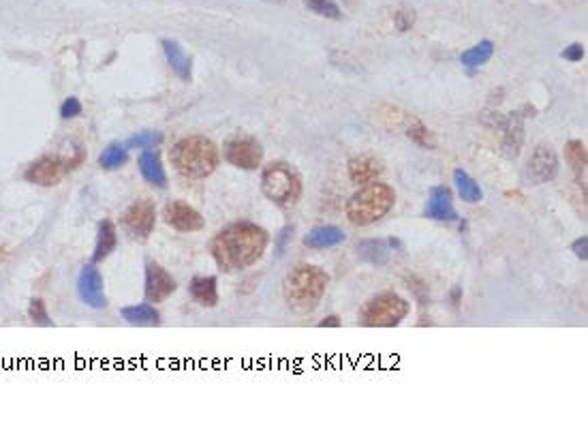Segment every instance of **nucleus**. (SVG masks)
Returning a JSON list of instances; mask_svg holds the SVG:
<instances>
[{
    "instance_id": "23",
    "label": "nucleus",
    "mask_w": 588,
    "mask_h": 426,
    "mask_svg": "<svg viewBox=\"0 0 588 426\" xmlns=\"http://www.w3.org/2000/svg\"><path fill=\"white\" fill-rule=\"evenodd\" d=\"M120 315H122L124 322L131 324V326H158L160 324V315L150 303L124 307L120 311Z\"/></svg>"
},
{
    "instance_id": "19",
    "label": "nucleus",
    "mask_w": 588,
    "mask_h": 426,
    "mask_svg": "<svg viewBox=\"0 0 588 426\" xmlns=\"http://www.w3.org/2000/svg\"><path fill=\"white\" fill-rule=\"evenodd\" d=\"M118 246V229L112 221H101L97 232V246L93 253V263H101L103 259L110 257Z\"/></svg>"
},
{
    "instance_id": "5",
    "label": "nucleus",
    "mask_w": 588,
    "mask_h": 426,
    "mask_svg": "<svg viewBox=\"0 0 588 426\" xmlns=\"http://www.w3.org/2000/svg\"><path fill=\"white\" fill-rule=\"evenodd\" d=\"M411 305L396 292H381L368 298L360 309L358 322L366 328H394L406 319Z\"/></svg>"
},
{
    "instance_id": "29",
    "label": "nucleus",
    "mask_w": 588,
    "mask_h": 426,
    "mask_svg": "<svg viewBox=\"0 0 588 426\" xmlns=\"http://www.w3.org/2000/svg\"><path fill=\"white\" fill-rule=\"evenodd\" d=\"M304 5L321 17H330V20H341L343 17V11L336 5V0H304Z\"/></svg>"
},
{
    "instance_id": "33",
    "label": "nucleus",
    "mask_w": 588,
    "mask_h": 426,
    "mask_svg": "<svg viewBox=\"0 0 588 426\" xmlns=\"http://www.w3.org/2000/svg\"><path fill=\"white\" fill-rule=\"evenodd\" d=\"M408 289L413 292V296H415V300L417 303L424 307L428 300H430V294H428V285L426 283L421 281V279H417V276H411L408 279Z\"/></svg>"
},
{
    "instance_id": "20",
    "label": "nucleus",
    "mask_w": 588,
    "mask_h": 426,
    "mask_svg": "<svg viewBox=\"0 0 588 426\" xmlns=\"http://www.w3.org/2000/svg\"><path fill=\"white\" fill-rule=\"evenodd\" d=\"M505 137H503V152L509 158H515L522 148V139H524V124H522V116L518 112H511V116L505 122Z\"/></svg>"
},
{
    "instance_id": "25",
    "label": "nucleus",
    "mask_w": 588,
    "mask_h": 426,
    "mask_svg": "<svg viewBox=\"0 0 588 426\" xmlns=\"http://www.w3.org/2000/svg\"><path fill=\"white\" fill-rule=\"evenodd\" d=\"M565 161L572 167V171L578 176V178H584L586 174V165H588V150L582 139H572L565 144Z\"/></svg>"
},
{
    "instance_id": "4",
    "label": "nucleus",
    "mask_w": 588,
    "mask_h": 426,
    "mask_svg": "<svg viewBox=\"0 0 588 426\" xmlns=\"http://www.w3.org/2000/svg\"><path fill=\"white\" fill-rule=\"evenodd\" d=\"M394 204H396V191L385 182L374 180L362 185L360 191H355L351 195V200L347 202V219L353 225L366 227L381 221L394 208Z\"/></svg>"
},
{
    "instance_id": "32",
    "label": "nucleus",
    "mask_w": 588,
    "mask_h": 426,
    "mask_svg": "<svg viewBox=\"0 0 588 426\" xmlns=\"http://www.w3.org/2000/svg\"><path fill=\"white\" fill-rule=\"evenodd\" d=\"M394 24H396V28H398L400 32L411 30V28H413V24H415V11H413V9H408V7L398 9V11H396V15H394Z\"/></svg>"
},
{
    "instance_id": "35",
    "label": "nucleus",
    "mask_w": 588,
    "mask_h": 426,
    "mask_svg": "<svg viewBox=\"0 0 588 426\" xmlns=\"http://www.w3.org/2000/svg\"><path fill=\"white\" fill-rule=\"evenodd\" d=\"M82 101L77 99V97H69V99H64V103L60 105V116L64 118V120H69V118H75V116H79L82 114Z\"/></svg>"
},
{
    "instance_id": "30",
    "label": "nucleus",
    "mask_w": 588,
    "mask_h": 426,
    "mask_svg": "<svg viewBox=\"0 0 588 426\" xmlns=\"http://www.w3.org/2000/svg\"><path fill=\"white\" fill-rule=\"evenodd\" d=\"M406 135H408V139H411V141H415L419 148H434V144H437L432 133L428 131V127H424L421 122H417L415 127H408Z\"/></svg>"
},
{
    "instance_id": "39",
    "label": "nucleus",
    "mask_w": 588,
    "mask_h": 426,
    "mask_svg": "<svg viewBox=\"0 0 588 426\" xmlns=\"http://www.w3.org/2000/svg\"><path fill=\"white\" fill-rule=\"evenodd\" d=\"M460 300H462V287L456 285V287L452 289V305H454V307H460Z\"/></svg>"
},
{
    "instance_id": "21",
    "label": "nucleus",
    "mask_w": 588,
    "mask_h": 426,
    "mask_svg": "<svg viewBox=\"0 0 588 426\" xmlns=\"http://www.w3.org/2000/svg\"><path fill=\"white\" fill-rule=\"evenodd\" d=\"M343 242H345V234H343V229H338L336 225L315 227L304 236V244L308 248H332Z\"/></svg>"
},
{
    "instance_id": "24",
    "label": "nucleus",
    "mask_w": 588,
    "mask_h": 426,
    "mask_svg": "<svg viewBox=\"0 0 588 426\" xmlns=\"http://www.w3.org/2000/svg\"><path fill=\"white\" fill-rule=\"evenodd\" d=\"M454 182H456V189H458V195L462 198V202L477 204V202L484 200V191H481L477 180L465 169H460V167L454 169Z\"/></svg>"
},
{
    "instance_id": "34",
    "label": "nucleus",
    "mask_w": 588,
    "mask_h": 426,
    "mask_svg": "<svg viewBox=\"0 0 588 426\" xmlns=\"http://www.w3.org/2000/svg\"><path fill=\"white\" fill-rule=\"evenodd\" d=\"M291 240H293V225L282 227L280 234H278L276 240H274V248H276V255H278V257L284 255V251H287V246L291 244Z\"/></svg>"
},
{
    "instance_id": "1",
    "label": "nucleus",
    "mask_w": 588,
    "mask_h": 426,
    "mask_svg": "<svg viewBox=\"0 0 588 426\" xmlns=\"http://www.w3.org/2000/svg\"><path fill=\"white\" fill-rule=\"evenodd\" d=\"M267 244L270 234L263 227L242 221L221 229L210 242V253L223 272H240L263 257Z\"/></svg>"
},
{
    "instance_id": "9",
    "label": "nucleus",
    "mask_w": 588,
    "mask_h": 426,
    "mask_svg": "<svg viewBox=\"0 0 588 426\" xmlns=\"http://www.w3.org/2000/svg\"><path fill=\"white\" fill-rule=\"evenodd\" d=\"M559 167L561 163H559V154L554 152V148L550 144H539V146H535L528 158L526 174L535 185H546L556 178Z\"/></svg>"
},
{
    "instance_id": "18",
    "label": "nucleus",
    "mask_w": 588,
    "mask_h": 426,
    "mask_svg": "<svg viewBox=\"0 0 588 426\" xmlns=\"http://www.w3.org/2000/svg\"><path fill=\"white\" fill-rule=\"evenodd\" d=\"M193 300L201 307H217L219 305V281L217 276H195L188 285Z\"/></svg>"
},
{
    "instance_id": "31",
    "label": "nucleus",
    "mask_w": 588,
    "mask_h": 426,
    "mask_svg": "<svg viewBox=\"0 0 588 426\" xmlns=\"http://www.w3.org/2000/svg\"><path fill=\"white\" fill-rule=\"evenodd\" d=\"M28 319L37 326H51V319H49V313H47V307H45L43 300H39V298L32 300L30 307H28Z\"/></svg>"
},
{
    "instance_id": "8",
    "label": "nucleus",
    "mask_w": 588,
    "mask_h": 426,
    "mask_svg": "<svg viewBox=\"0 0 588 426\" xmlns=\"http://www.w3.org/2000/svg\"><path fill=\"white\" fill-rule=\"evenodd\" d=\"M156 225V208L150 200H137L133 202L122 215V227L127 234L139 240H146Z\"/></svg>"
},
{
    "instance_id": "7",
    "label": "nucleus",
    "mask_w": 588,
    "mask_h": 426,
    "mask_svg": "<svg viewBox=\"0 0 588 426\" xmlns=\"http://www.w3.org/2000/svg\"><path fill=\"white\" fill-rule=\"evenodd\" d=\"M225 161L238 169L253 171L261 167L263 148L251 135H236L225 144Z\"/></svg>"
},
{
    "instance_id": "16",
    "label": "nucleus",
    "mask_w": 588,
    "mask_h": 426,
    "mask_svg": "<svg viewBox=\"0 0 588 426\" xmlns=\"http://www.w3.org/2000/svg\"><path fill=\"white\" fill-rule=\"evenodd\" d=\"M137 167L144 176V180L150 182L152 187L165 189L167 187V174L163 167V161H160V154L156 150H144L137 158Z\"/></svg>"
},
{
    "instance_id": "22",
    "label": "nucleus",
    "mask_w": 588,
    "mask_h": 426,
    "mask_svg": "<svg viewBox=\"0 0 588 426\" xmlns=\"http://www.w3.org/2000/svg\"><path fill=\"white\" fill-rule=\"evenodd\" d=\"M358 257L370 265H385L389 261V253L391 248L387 244V240H379V238H368V240H362L358 244Z\"/></svg>"
},
{
    "instance_id": "11",
    "label": "nucleus",
    "mask_w": 588,
    "mask_h": 426,
    "mask_svg": "<svg viewBox=\"0 0 588 426\" xmlns=\"http://www.w3.org/2000/svg\"><path fill=\"white\" fill-rule=\"evenodd\" d=\"M77 294L86 307H90V309L107 307V298L103 292V276L95 263H88L82 268L79 279H77Z\"/></svg>"
},
{
    "instance_id": "2",
    "label": "nucleus",
    "mask_w": 588,
    "mask_h": 426,
    "mask_svg": "<svg viewBox=\"0 0 588 426\" xmlns=\"http://www.w3.org/2000/svg\"><path fill=\"white\" fill-rule=\"evenodd\" d=\"M330 276L323 268L313 263H299L287 274L282 285V296L287 307L297 315L313 313L323 300Z\"/></svg>"
},
{
    "instance_id": "17",
    "label": "nucleus",
    "mask_w": 588,
    "mask_h": 426,
    "mask_svg": "<svg viewBox=\"0 0 588 426\" xmlns=\"http://www.w3.org/2000/svg\"><path fill=\"white\" fill-rule=\"evenodd\" d=\"M163 51L167 56L169 67L173 69V73L180 78L182 82H191L193 80V62H191V56L182 49V45L177 41L165 39L163 41Z\"/></svg>"
},
{
    "instance_id": "12",
    "label": "nucleus",
    "mask_w": 588,
    "mask_h": 426,
    "mask_svg": "<svg viewBox=\"0 0 588 426\" xmlns=\"http://www.w3.org/2000/svg\"><path fill=\"white\" fill-rule=\"evenodd\" d=\"M175 279L163 268L160 263L150 261L146 265V300L148 303H165V300L175 292Z\"/></svg>"
},
{
    "instance_id": "28",
    "label": "nucleus",
    "mask_w": 588,
    "mask_h": 426,
    "mask_svg": "<svg viewBox=\"0 0 588 426\" xmlns=\"http://www.w3.org/2000/svg\"><path fill=\"white\" fill-rule=\"evenodd\" d=\"M163 144V133L160 131H139L127 139V150H152Z\"/></svg>"
},
{
    "instance_id": "10",
    "label": "nucleus",
    "mask_w": 588,
    "mask_h": 426,
    "mask_svg": "<svg viewBox=\"0 0 588 426\" xmlns=\"http://www.w3.org/2000/svg\"><path fill=\"white\" fill-rule=\"evenodd\" d=\"M163 217H165V223L169 227H173L175 232L193 234V232H201V229L206 227V221L199 215V210H195L191 204H186L182 200L167 202V206L163 210Z\"/></svg>"
},
{
    "instance_id": "37",
    "label": "nucleus",
    "mask_w": 588,
    "mask_h": 426,
    "mask_svg": "<svg viewBox=\"0 0 588 426\" xmlns=\"http://www.w3.org/2000/svg\"><path fill=\"white\" fill-rule=\"evenodd\" d=\"M572 251L576 253V257H580L582 261H586V259H588V238H586V236L578 238V240L572 244Z\"/></svg>"
},
{
    "instance_id": "27",
    "label": "nucleus",
    "mask_w": 588,
    "mask_h": 426,
    "mask_svg": "<svg viewBox=\"0 0 588 426\" xmlns=\"http://www.w3.org/2000/svg\"><path fill=\"white\" fill-rule=\"evenodd\" d=\"M127 161H129V150H127V146L124 144H110L107 146L103 152H101V156H99V165L103 167V169H120L122 165H127Z\"/></svg>"
},
{
    "instance_id": "40",
    "label": "nucleus",
    "mask_w": 588,
    "mask_h": 426,
    "mask_svg": "<svg viewBox=\"0 0 588 426\" xmlns=\"http://www.w3.org/2000/svg\"><path fill=\"white\" fill-rule=\"evenodd\" d=\"M270 3H282V0H270Z\"/></svg>"
},
{
    "instance_id": "6",
    "label": "nucleus",
    "mask_w": 588,
    "mask_h": 426,
    "mask_svg": "<svg viewBox=\"0 0 588 426\" xmlns=\"http://www.w3.org/2000/svg\"><path fill=\"white\" fill-rule=\"evenodd\" d=\"M261 191L272 204L291 206L302 195V180L289 163L272 161L261 171Z\"/></svg>"
},
{
    "instance_id": "3",
    "label": "nucleus",
    "mask_w": 588,
    "mask_h": 426,
    "mask_svg": "<svg viewBox=\"0 0 588 426\" xmlns=\"http://www.w3.org/2000/svg\"><path fill=\"white\" fill-rule=\"evenodd\" d=\"M173 169L188 180H201L221 163L219 148L212 139L204 135H191L180 139L169 152Z\"/></svg>"
},
{
    "instance_id": "26",
    "label": "nucleus",
    "mask_w": 588,
    "mask_h": 426,
    "mask_svg": "<svg viewBox=\"0 0 588 426\" xmlns=\"http://www.w3.org/2000/svg\"><path fill=\"white\" fill-rule=\"evenodd\" d=\"M492 54H494V43L486 39V41H479L477 45L469 47L467 51H462L460 62L465 67H481L492 58Z\"/></svg>"
},
{
    "instance_id": "14",
    "label": "nucleus",
    "mask_w": 588,
    "mask_h": 426,
    "mask_svg": "<svg viewBox=\"0 0 588 426\" xmlns=\"http://www.w3.org/2000/svg\"><path fill=\"white\" fill-rule=\"evenodd\" d=\"M426 217L432 221H445V223L458 221V212L454 208V195L450 187L437 185L430 189L428 204H426Z\"/></svg>"
},
{
    "instance_id": "15",
    "label": "nucleus",
    "mask_w": 588,
    "mask_h": 426,
    "mask_svg": "<svg viewBox=\"0 0 588 426\" xmlns=\"http://www.w3.org/2000/svg\"><path fill=\"white\" fill-rule=\"evenodd\" d=\"M383 171L385 167L377 156H355L349 161V178L360 187L379 180Z\"/></svg>"
},
{
    "instance_id": "13",
    "label": "nucleus",
    "mask_w": 588,
    "mask_h": 426,
    "mask_svg": "<svg viewBox=\"0 0 588 426\" xmlns=\"http://www.w3.org/2000/svg\"><path fill=\"white\" fill-rule=\"evenodd\" d=\"M69 169V165L60 158H51V156H43L39 161H34L32 165H28L24 178L32 185L39 187H53L62 180L64 171Z\"/></svg>"
},
{
    "instance_id": "38",
    "label": "nucleus",
    "mask_w": 588,
    "mask_h": 426,
    "mask_svg": "<svg viewBox=\"0 0 588 426\" xmlns=\"http://www.w3.org/2000/svg\"><path fill=\"white\" fill-rule=\"evenodd\" d=\"M319 326L321 328H338V326H341V319H338L336 315H330V317L323 319V322H319Z\"/></svg>"
},
{
    "instance_id": "36",
    "label": "nucleus",
    "mask_w": 588,
    "mask_h": 426,
    "mask_svg": "<svg viewBox=\"0 0 588 426\" xmlns=\"http://www.w3.org/2000/svg\"><path fill=\"white\" fill-rule=\"evenodd\" d=\"M561 56H563L565 60H569V62H580V60L586 56V51H584V45H582V43H572V45H567V47L561 51Z\"/></svg>"
}]
</instances>
